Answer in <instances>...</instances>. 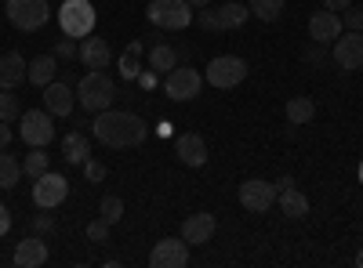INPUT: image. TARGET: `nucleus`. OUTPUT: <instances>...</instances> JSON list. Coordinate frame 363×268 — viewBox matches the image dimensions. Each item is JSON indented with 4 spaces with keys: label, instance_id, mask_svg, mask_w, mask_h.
<instances>
[{
    "label": "nucleus",
    "instance_id": "f257e3e1",
    "mask_svg": "<svg viewBox=\"0 0 363 268\" xmlns=\"http://www.w3.org/2000/svg\"><path fill=\"white\" fill-rule=\"evenodd\" d=\"M95 138L109 148H135L145 141L149 127L142 116L135 112H124V109H106V112H95V124H91Z\"/></svg>",
    "mask_w": 363,
    "mask_h": 268
},
{
    "label": "nucleus",
    "instance_id": "f03ea898",
    "mask_svg": "<svg viewBox=\"0 0 363 268\" xmlns=\"http://www.w3.org/2000/svg\"><path fill=\"white\" fill-rule=\"evenodd\" d=\"M113 98H116V83L102 69H91L77 83V102L84 112H106V109H113Z\"/></svg>",
    "mask_w": 363,
    "mask_h": 268
},
{
    "label": "nucleus",
    "instance_id": "7ed1b4c3",
    "mask_svg": "<svg viewBox=\"0 0 363 268\" xmlns=\"http://www.w3.org/2000/svg\"><path fill=\"white\" fill-rule=\"evenodd\" d=\"M95 22H99V11L91 0H66L58 8V25H62V37H73V40H84L95 33Z\"/></svg>",
    "mask_w": 363,
    "mask_h": 268
},
{
    "label": "nucleus",
    "instance_id": "20e7f679",
    "mask_svg": "<svg viewBox=\"0 0 363 268\" xmlns=\"http://www.w3.org/2000/svg\"><path fill=\"white\" fill-rule=\"evenodd\" d=\"M8 22L22 33H33V29L51 22V4L48 0H8Z\"/></svg>",
    "mask_w": 363,
    "mask_h": 268
},
{
    "label": "nucleus",
    "instance_id": "39448f33",
    "mask_svg": "<svg viewBox=\"0 0 363 268\" xmlns=\"http://www.w3.org/2000/svg\"><path fill=\"white\" fill-rule=\"evenodd\" d=\"M145 15L160 29H186V25H193V4L189 0H153V4L145 8Z\"/></svg>",
    "mask_w": 363,
    "mask_h": 268
},
{
    "label": "nucleus",
    "instance_id": "423d86ee",
    "mask_svg": "<svg viewBox=\"0 0 363 268\" xmlns=\"http://www.w3.org/2000/svg\"><path fill=\"white\" fill-rule=\"evenodd\" d=\"M244 80H247V62H244V58H236V54L211 58V66H207V83H211V87L229 91V87L244 83Z\"/></svg>",
    "mask_w": 363,
    "mask_h": 268
},
{
    "label": "nucleus",
    "instance_id": "0eeeda50",
    "mask_svg": "<svg viewBox=\"0 0 363 268\" xmlns=\"http://www.w3.org/2000/svg\"><path fill=\"white\" fill-rule=\"evenodd\" d=\"M69 196V182L62 174L55 170H44L40 177H33V203L37 211H55V206H62Z\"/></svg>",
    "mask_w": 363,
    "mask_h": 268
},
{
    "label": "nucleus",
    "instance_id": "6e6552de",
    "mask_svg": "<svg viewBox=\"0 0 363 268\" xmlns=\"http://www.w3.org/2000/svg\"><path fill=\"white\" fill-rule=\"evenodd\" d=\"M18 124H22V141L29 148H44V145L55 141V124H51L48 109H26L18 116Z\"/></svg>",
    "mask_w": 363,
    "mask_h": 268
},
{
    "label": "nucleus",
    "instance_id": "1a4fd4ad",
    "mask_svg": "<svg viewBox=\"0 0 363 268\" xmlns=\"http://www.w3.org/2000/svg\"><path fill=\"white\" fill-rule=\"evenodd\" d=\"M200 87H203V76L196 69H189V66H174L167 73V80H164V91L174 102H193L200 95Z\"/></svg>",
    "mask_w": 363,
    "mask_h": 268
},
{
    "label": "nucleus",
    "instance_id": "9d476101",
    "mask_svg": "<svg viewBox=\"0 0 363 268\" xmlns=\"http://www.w3.org/2000/svg\"><path fill=\"white\" fill-rule=\"evenodd\" d=\"M330 58H335V66L345 69V73L363 69V33H356V29L342 33V37L335 40V51H330Z\"/></svg>",
    "mask_w": 363,
    "mask_h": 268
},
{
    "label": "nucleus",
    "instance_id": "9b49d317",
    "mask_svg": "<svg viewBox=\"0 0 363 268\" xmlns=\"http://www.w3.org/2000/svg\"><path fill=\"white\" fill-rule=\"evenodd\" d=\"M272 203H277V185H272V182L251 177V182L240 185V206H244V211H251V214H265Z\"/></svg>",
    "mask_w": 363,
    "mask_h": 268
},
{
    "label": "nucleus",
    "instance_id": "f8f14e48",
    "mask_svg": "<svg viewBox=\"0 0 363 268\" xmlns=\"http://www.w3.org/2000/svg\"><path fill=\"white\" fill-rule=\"evenodd\" d=\"M149 264H153V268H186V264H189V243H186V240H174V235H167V240L153 243Z\"/></svg>",
    "mask_w": 363,
    "mask_h": 268
},
{
    "label": "nucleus",
    "instance_id": "ddd939ff",
    "mask_svg": "<svg viewBox=\"0 0 363 268\" xmlns=\"http://www.w3.org/2000/svg\"><path fill=\"white\" fill-rule=\"evenodd\" d=\"M309 37L320 44V47H327V44H335L338 37H342V15L338 11H316L313 18H309Z\"/></svg>",
    "mask_w": 363,
    "mask_h": 268
},
{
    "label": "nucleus",
    "instance_id": "4468645a",
    "mask_svg": "<svg viewBox=\"0 0 363 268\" xmlns=\"http://www.w3.org/2000/svg\"><path fill=\"white\" fill-rule=\"evenodd\" d=\"M73 105H77V91H73L69 83L51 80V83L44 87V109H48L51 116H69Z\"/></svg>",
    "mask_w": 363,
    "mask_h": 268
},
{
    "label": "nucleus",
    "instance_id": "2eb2a0df",
    "mask_svg": "<svg viewBox=\"0 0 363 268\" xmlns=\"http://www.w3.org/2000/svg\"><path fill=\"white\" fill-rule=\"evenodd\" d=\"M80 62L87 66V69H106L109 62H113V47H109V40H102V37H84L80 40Z\"/></svg>",
    "mask_w": 363,
    "mask_h": 268
},
{
    "label": "nucleus",
    "instance_id": "dca6fc26",
    "mask_svg": "<svg viewBox=\"0 0 363 268\" xmlns=\"http://www.w3.org/2000/svg\"><path fill=\"white\" fill-rule=\"evenodd\" d=\"M15 268H40L48 264V243H44V235H29V240H22L15 247Z\"/></svg>",
    "mask_w": 363,
    "mask_h": 268
},
{
    "label": "nucleus",
    "instance_id": "f3484780",
    "mask_svg": "<svg viewBox=\"0 0 363 268\" xmlns=\"http://www.w3.org/2000/svg\"><path fill=\"white\" fill-rule=\"evenodd\" d=\"M215 228H218V221H215V214H189L186 221H182V240L186 243H211V235H215Z\"/></svg>",
    "mask_w": 363,
    "mask_h": 268
},
{
    "label": "nucleus",
    "instance_id": "a211bd4d",
    "mask_svg": "<svg viewBox=\"0 0 363 268\" xmlns=\"http://www.w3.org/2000/svg\"><path fill=\"white\" fill-rule=\"evenodd\" d=\"M26 73H29V62L18 51H8L4 58H0V91H15V87L26 80Z\"/></svg>",
    "mask_w": 363,
    "mask_h": 268
},
{
    "label": "nucleus",
    "instance_id": "6ab92c4d",
    "mask_svg": "<svg viewBox=\"0 0 363 268\" xmlns=\"http://www.w3.org/2000/svg\"><path fill=\"white\" fill-rule=\"evenodd\" d=\"M178 160L186 167H203L207 163V145L200 134H182L178 138Z\"/></svg>",
    "mask_w": 363,
    "mask_h": 268
},
{
    "label": "nucleus",
    "instance_id": "aec40b11",
    "mask_svg": "<svg viewBox=\"0 0 363 268\" xmlns=\"http://www.w3.org/2000/svg\"><path fill=\"white\" fill-rule=\"evenodd\" d=\"M55 76H58V58L55 54H37L33 62H29V73H26V80L33 87H48Z\"/></svg>",
    "mask_w": 363,
    "mask_h": 268
},
{
    "label": "nucleus",
    "instance_id": "412c9836",
    "mask_svg": "<svg viewBox=\"0 0 363 268\" xmlns=\"http://www.w3.org/2000/svg\"><path fill=\"white\" fill-rule=\"evenodd\" d=\"M215 18H218V29H240L251 18V8L244 4V0H229V4L215 8Z\"/></svg>",
    "mask_w": 363,
    "mask_h": 268
},
{
    "label": "nucleus",
    "instance_id": "4be33fe9",
    "mask_svg": "<svg viewBox=\"0 0 363 268\" xmlns=\"http://www.w3.org/2000/svg\"><path fill=\"white\" fill-rule=\"evenodd\" d=\"M277 203H280V211H284L287 218H294V221H301V218L309 214V196L298 192L294 185L284 189V192H277Z\"/></svg>",
    "mask_w": 363,
    "mask_h": 268
},
{
    "label": "nucleus",
    "instance_id": "5701e85b",
    "mask_svg": "<svg viewBox=\"0 0 363 268\" xmlns=\"http://www.w3.org/2000/svg\"><path fill=\"white\" fill-rule=\"evenodd\" d=\"M62 156H66V163L84 167V160L91 156V141H87V134H84V131H73V134H66V138H62Z\"/></svg>",
    "mask_w": 363,
    "mask_h": 268
},
{
    "label": "nucleus",
    "instance_id": "b1692460",
    "mask_svg": "<svg viewBox=\"0 0 363 268\" xmlns=\"http://www.w3.org/2000/svg\"><path fill=\"white\" fill-rule=\"evenodd\" d=\"M313 116H316V102L313 98H306V95L287 98V120H291V127H306Z\"/></svg>",
    "mask_w": 363,
    "mask_h": 268
},
{
    "label": "nucleus",
    "instance_id": "393cba45",
    "mask_svg": "<svg viewBox=\"0 0 363 268\" xmlns=\"http://www.w3.org/2000/svg\"><path fill=\"white\" fill-rule=\"evenodd\" d=\"M142 40H131L128 47H124V54H120V76L124 80H138V73H142Z\"/></svg>",
    "mask_w": 363,
    "mask_h": 268
},
{
    "label": "nucleus",
    "instance_id": "a878e982",
    "mask_svg": "<svg viewBox=\"0 0 363 268\" xmlns=\"http://www.w3.org/2000/svg\"><path fill=\"white\" fill-rule=\"evenodd\" d=\"M178 66V51L171 44H157L153 51H149V69L153 73H171Z\"/></svg>",
    "mask_w": 363,
    "mask_h": 268
},
{
    "label": "nucleus",
    "instance_id": "bb28decb",
    "mask_svg": "<svg viewBox=\"0 0 363 268\" xmlns=\"http://www.w3.org/2000/svg\"><path fill=\"white\" fill-rule=\"evenodd\" d=\"M18 177H22V163L4 148V153H0V189H15Z\"/></svg>",
    "mask_w": 363,
    "mask_h": 268
},
{
    "label": "nucleus",
    "instance_id": "cd10ccee",
    "mask_svg": "<svg viewBox=\"0 0 363 268\" xmlns=\"http://www.w3.org/2000/svg\"><path fill=\"white\" fill-rule=\"evenodd\" d=\"M247 8H251V15L262 18V22H277V18L284 15V0H247Z\"/></svg>",
    "mask_w": 363,
    "mask_h": 268
},
{
    "label": "nucleus",
    "instance_id": "c85d7f7f",
    "mask_svg": "<svg viewBox=\"0 0 363 268\" xmlns=\"http://www.w3.org/2000/svg\"><path fill=\"white\" fill-rule=\"evenodd\" d=\"M44 170H51V156L44 153V148H29V156L22 160V174H29V177H40Z\"/></svg>",
    "mask_w": 363,
    "mask_h": 268
},
{
    "label": "nucleus",
    "instance_id": "c756f323",
    "mask_svg": "<svg viewBox=\"0 0 363 268\" xmlns=\"http://www.w3.org/2000/svg\"><path fill=\"white\" fill-rule=\"evenodd\" d=\"M99 214H102L109 225H116L120 218H124V199H120V196H102V203H99Z\"/></svg>",
    "mask_w": 363,
    "mask_h": 268
},
{
    "label": "nucleus",
    "instance_id": "7c9ffc66",
    "mask_svg": "<svg viewBox=\"0 0 363 268\" xmlns=\"http://www.w3.org/2000/svg\"><path fill=\"white\" fill-rule=\"evenodd\" d=\"M22 112H26V109L18 105V98H15L11 91H0V120L11 124V120H18Z\"/></svg>",
    "mask_w": 363,
    "mask_h": 268
},
{
    "label": "nucleus",
    "instance_id": "2f4dec72",
    "mask_svg": "<svg viewBox=\"0 0 363 268\" xmlns=\"http://www.w3.org/2000/svg\"><path fill=\"white\" fill-rule=\"evenodd\" d=\"M84 174H87V182H91V185H99V182H106V174H109V170H106V163H99V160H91V156H87V160H84Z\"/></svg>",
    "mask_w": 363,
    "mask_h": 268
},
{
    "label": "nucleus",
    "instance_id": "473e14b6",
    "mask_svg": "<svg viewBox=\"0 0 363 268\" xmlns=\"http://www.w3.org/2000/svg\"><path fill=\"white\" fill-rule=\"evenodd\" d=\"M87 240H91V243H106V240H109V221H106V218L91 221V225H87Z\"/></svg>",
    "mask_w": 363,
    "mask_h": 268
},
{
    "label": "nucleus",
    "instance_id": "72a5a7b5",
    "mask_svg": "<svg viewBox=\"0 0 363 268\" xmlns=\"http://www.w3.org/2000/svg\"><path fill=\"white\" fill-rule=\"evenodd\" d=\"M342 25L363 33V8H345V11H342Z\"/></svg>",
    "mask_w": 363,
    "mask_h": 268
},
{
    "label": "nucleus",
    "instance_id": "f704fd0d",
    "mask_svg": "<svg viewBox=\"0 0 363 268\" xmlns=\"http://www.w3.org/2000/svg\"><path fill=\"white\" fill-rule=\"evenodd\" d=\"M51 54H55V58H66V62H69V58H77V54H80V47L73 44V37H62V40L55 44V51H51Z\"/></svg>",
    "mask_w": 363,
    "mask_h": 268
},
{
    "label": "nucleus",
    "instance_id": "c9c22d12",
    "mask_svg": "<svg viewBox=\"0 0 363 268\" xmlns=\"http://www.w3.org/2000/svg\"><path fill=\"white\" fill-rule=\"evenodd\" d=\"M193 22H196L200 29H207V33H215V29H218V18H215V8H211V11H207V8H200V11L193 15Z\"/></svg>",
    "mask_w": 363,
    "mask_h": 268
},
{
    "label": "nucleus",
    "instance_id": "e433bc0d",
    "mask_svg": "<svg viewBox=\"0 0 363 268\" xmlns=\"http://www.w3.org/2000/svg\"><path fill=\"white\" fill-rule=\"evenodd\" d=\"M29 228H33L37 235H48V232H55V218L44 211V214H33V221H29Z\"/></svg>",
    "mask_w": 363,
    "mask_h": 268
},
{
    "label": "nucleus",
    "instance_id": "4c0bfd02",
    "mask_svg": "<svg viewBox=\"0 0 363 268\" xmlns=\"http://www.w3.org/2000/svg\"><path fill=\"white\" fill-rule=\"evenodd\" d=\"M323 8H327V11H338V15H342L345 8H352V0H323Z\"/></svg>",
    "mask_w": 363,
    "mask_h": 268
},
{
    "label": "nucleus",
    "instance_id": "58836bf2",
    "mask_svg": "<svg viewBox=\"0 0 363 268\" xmlns=\"http://www.w3.org/2000/svg\"><path fill=\"white\" fill-rule=\"evenodd\" d=\"M11 232V214H8V206L0 203V235H8Z\"/></svg>",
    "mask_w": 363,
    "mask_h": 268
},
{
    "label": "nucleus",
    "instance_id": "ea45409f",
    "mask_svg": "<svg viewBox=\"0 0 363 268\" xmlns=\"http://www.w3.org/2000/svg\"><path fill=\"white\" fill-rule=\"evenodd\" d=\"M138 83L145 87V91H153V87H157V73H145V69H142V73H138Z\"/></svg>",
    "mask_w": 363,
    "mask_h": 268
},
{
    "label": "nucleus",
    "instance_id": "a19ab883",
    "mask_svg": "<svg viewBox=\"0 0 363 268\" xmlns=\"http://www.w3.org/2000/svg\"><path fill=\"white\" fill-rule=\"evenodd\" d=\"M8 145H11V127H8L4 120H0V153H4Z\"/></svg>",
    "mask_w": 363,
    "mask_h": 268
},
{
    "label": "nucleus",
    "instance_id": "79ce46f5",
    "mask_svg": "<svg viewBox=\"0 0 363 268\" xmlns=\"http://www.w3.org/2000/svg\"><path fill=\"white\" fill-rule=\"evenodd\" d=\"M272 185H277V192H284V189H291V185H294V177H291V174H284L280 182H272Z\"/></svg>",
    "mask_w": 363,
    "mask_h": 268
},
{
    "label": "nucleus",
    "instance_id": "37998d69",
    "mask_svg": "<svg viewBox=\"0 0 363 268\" xmlns=\"http://www.w3.org/2000/svg\"><path fill=\"white\" fill-rule=\"evenodd\" d=\"M352 264H356V268H363V247L356 250V257H352Z\"/></svg>",
    "mask_w": 363,
    "mask_h": 268
},
{
    "label": "nucleus",
    "instance_id": "c03bdc74",
    "mask_svg": "<svg viewBox=\"0 0 363 268\" xmlns=\"http://www.w3.org/2000/svg\"><path fill=\"white\" fill-rule=\"evenodd\" d=\"M189 4H193V8H207V4H211V0H189Z\"/></svg>",
    "mask_w": 363,
    "mask_h": 268
},
{
    "label": "nucleus",
    "instance_id": "a18cd8bd",
    "mask_svg": "<svg viewBox=\"0 0 363 268\" xmlns=\"http://www.w3.org/2000/svg\"><path fill=\"white\" fill-rule=\"evenodd\" d=\"M356 174H359V185H363V160H359V167H356Z\"/></svg>",
    "mask_w": 363,
    "mask_h": 268
}]
</instances>
